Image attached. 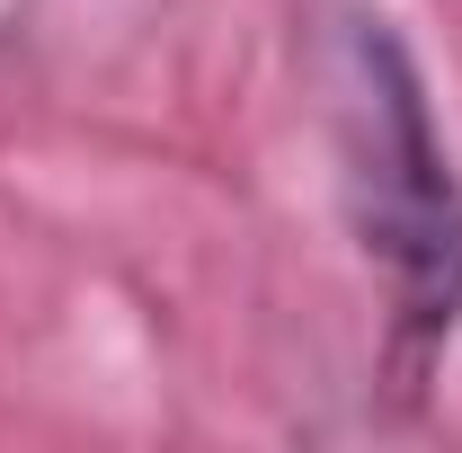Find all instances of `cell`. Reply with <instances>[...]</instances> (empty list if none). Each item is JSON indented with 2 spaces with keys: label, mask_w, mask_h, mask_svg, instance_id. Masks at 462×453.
<instances>
[{
  "label": "cell",
  "mask_w": 462,
  "mask_h": 453,
  "mask_svg": "<svg viewBox=\"0 0 462 453\" xmlns=\"http://www.w3.org/2000/svg\"><path fill=\"white\" fill-rule=\"evenodd\" d=\"M320 116L338 161V214L383 284V365L401 400L427 392L462 329V170L436 125L427 71L383 9H338L320 27Z\"/></svg>",
  "instance_id": "cell-1"
}]
</instances>
